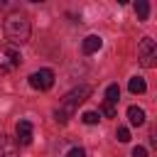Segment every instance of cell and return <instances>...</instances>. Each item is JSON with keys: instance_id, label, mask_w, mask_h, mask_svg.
<instances>
[{"instance_id": "cell-8", "label": "cell", "mask_w": 157, "mask_h": 157, "mask_svg": "<svg viewBox=\"0 0 157 157\" xmlns=\"http://www.w3.org/2000/svg\"><path fill=\"white\" fill-rule=\"evenodd\" d=\"M101 44H103V39H101L98 34H88V37L83 39L81 49H83V54H93V52H98V49H101Z\"/></svg>"}, {"instance_id": "cell-3", "label": "cell", "mask_w": 157, "mask_h": 157, "mask_svg": "<svg viewBox=\"0 0 157 157\" xmlns=\"http://www.w3.org/2000/svg\"><path fill=\"white\" fill-rule=\"evenodd\" d=\"M20 61H22V56H20L17 47H12V44H2L0 47V76L12 74L20 66Z\"/></svg>"}, {"instance_id": "cell-11", "label": "cell", "mask_w": 157, "mask_h": 157, "mask_svg": "<svg viewBox=\"0 0 157 157\" xmlns=\"http://www.w3.org/2000/svg\"><path fill=\"white\" fill-rule=\"evenodd\" d=\"M128 88H130V93H145V91H147V83H145V78L132 76L130 83H128Z\"/></svg>"}, {"instance_id": "cell-16", "label": "cell", "mask_w": 157, "mask_h": 157, "mask_svg": "<svg viewBox=\"0 0 157 157\" xmlns=\"http://www.w3.org/2000/svg\"><path fill=\"white\" fill-rule=\"evenodd\" d=\"M66 157H86V152H83V150H81V147H71V150H69V155H66Z\"/></svg>"}, {"instance_id": "cell-6", "label": "cell", "mask_w": 157, "mask_h": 157, "mask_svg": "<svg viewBox=\"0 0 157 157\" xmlns=\"http://www.w3.org/2000/svg\"><path fill=\"white\" fill-rule=\"evenodd\" d=\"M0 157H20L17 142L7 135H0Z\"/></svg>"}, {"instance_id": "cell-9", "label": "cell", "mask_w": 157, "mask_h": 157, "mask_svg": "<svg viewBox=\"0 0 157 157\" xmlns=\"http://www.w3.org/2000/svg\"><path fill=\"white\" fill-rule=\"evenodd\" d=\"M128 118H130L132 125H142V123H145V110L137 108V105H130V108H128Z\"/></svg>"}, {"instance_id": "cell-12", "label": "cell", "mask_w": 157, "mask_h": 157, "mask_svg": "<svg viewBox=\"0 0 157 157\" xmlns=\"http://www.w3.org/2000/svg\"><path fill=\"white\" fill-rule=\"evenodd\" d=\"M135 12H137V20H140V22H145V20H147V15H150V2L140 0V2L135 5Z\"/></svg>"}, {"instance_id": "cell-17", "label": "cell", "mask_w": 157, "mask_h": 157, "mask_svg": "<svg viewBox=\"0 0 157 157\" xmlns=\"http://www.w3.org/2000/svg\"><path fill=\"white\" fill-rule=\"evenodd\" d=\"M132 157H147V150L137 145V147H132Z\"/></svg>"}, {"instance_id": "cell-1", "label": "cell", "mask_w": 157, "mask_h": 157, "mask_svg": "<svg viewBox=\"0 0 157 157\" xmlns=\"http://www.w3.org/2000/svg\"><path fill=\"white\" fill-rule=\"evenodd\" d=\"M88 96H91V86H78V88L69 91V93L61 98L59 108L54 110L56 123H69V118H74V113L78 110V105H81V103H83Z\"/></svg>"}, {"instance_id": "cell-14", "label": "cell", "mask_w": 157, "mask_h": 157, "mask_svg": "<svg viewBox=\"0 0 157 157\" xmlns=\"http://www.w3.org/2000/svg\"><path fill=\"white\" fill-rule=\"evenodd\" d=\"M115 137H118L120 142H128V140H130V130H128V128H118V132H115Z\"/></svg>"}, {"instance_id": "cell-15", "label": "cell", "mask_w": 157, "mask_h": 157, "mask_svg": "<svg viewBox=\"0 0 157 157\" xmlns=\"http://www.w3.org/2000/svg\"><path fill=\"white\" fill-rule=\"evenodd\" d=\"M101 113H103L105 118H115V108H113V105H108V103H103V108H101Z\"/></svg>"}, {"instance_id": "cell-13", "label": "cell", "mask_w": 157, "mask_h": 157, "mask_svg": "<svg viewBox=\"0 0 157 157\" xmlns=\"http://www.w3.org/2000/svg\"><path fill=\"white\" fill-rule=\"evenodd\" d=\"M81 120H83L86 125H96V123L101 120V113H96V110H86V113L81 115Z\"/></svg>"}, {"instance_id": "cell-4", "label": "cell", "mask_w": 157, "mask_h": 157, "mask_svg": "<svg viewBox=\"0 0 157 157\" xmlns=\"http://www.w3.org/2000/svg\"><path fill=\"white\" fill-rule=\"evenodd\" d=\"M137 59H140V64H142L145 69L155 66V59H157V44H155L152 37H142V39H140V44H137Z\"/></svg>"}, {"instance_id": "cell-7", "label": "cell", "mask_w": 157, "mask_h": 157, "mask_svg": "<svg viewBox=\"0 0 157 157\" xmlns=\"http://www.w3.org/2000/svg\"><path fill=\"white\" fill-rule=\"evenodd\" d=\"M17 140H20V145H29L32 142V123L29 120H20L17 123Z\"/></svg>"}, {"instance_id": "cell-5", "label": "cell", "mask_w": 157, "mask_h": 157, "mask_svg": "<svg viewBox=\"0 0 157 157\" xmlns=\"http://www.w3.org/2000/svg\"><path fill=\"white\" fill-rule=\"evenodd\" d=\"M29 86L37 91H49L54 86V71L52 69H39L29 76Z\"/></svg>"}, {"instance_id": "cell-10", "label": "cell", "mask_w": 157, "mask_h": 157, "mask_svg": "<svg viewBox=\"0 0 157 157\" xmlns=\"http://www.w3.org/2000/svg\"><path fill=\"white\" fill-rule=\"evenodd\" d=\"M118 101H120V86H118V83H110V86L105 88V103L113 105V103H118Z\"/></svg>"}, {"instance_id": "cell-2", "label": "cell", "mask_w": 157, "mask_h": 157, "mask_svg": "<svg viewBox=\"0 0 157 157\" xmlns=\"http://www.w3.org/2000/svg\"><path fill=\"white\" fill-rule=\"evenodd\" d=\"M29 20L25 17V15H20V12H12V15H7L5 17V37L12 42V47L15 44H25L27 39H29Z\"/></svg>"}]
</instances>
